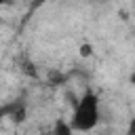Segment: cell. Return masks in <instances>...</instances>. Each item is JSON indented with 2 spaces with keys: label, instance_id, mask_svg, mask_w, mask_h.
<instances>
[{
  "label": "cell",
  "instance_id": "277c9868",
  "mask_svg": "<svg viewBox=\"0 0 135 135\" xmlns=\"http://www.w3.org/2000/svg\"><path fill=\"white\" fill-rule=\"evenodd\" d=\"M80 55H82V57H89V55H91V44H82V46H80Z\"/></svg>",
  "mask_w": 135,
  "mask_h": 135
},
{
  "label": "cell",
  "instance_id": "5b68a950",
  "mask_svg": "<svg viewBox=\"0 0 135 135\" xmlns=\"http://www.w3.org/2000/svg\"><path fill=\"white\" fill-rule=\"evenodd\" d=\"M129 135H135V118H133L131 124H129Z\"/></svg>",
  "mask_w": 135,
  "mask_h": 135
},
{
  "label": "cell",
  "instance_id": "3957f363",
  "mask_svg": "<svg viewBox=\"0 0 135 135\" xmlns=\"http://www.w3.org/2000/svg\"><path fill=\"white\" fill-rule=\"evenodd\" d=\"M51 135H74V129H72V124L68 120L59 118V120H55V127H53Z\"/></svg>",
  "mask_w": 135,
  "mask_h": 135
},
{
  "label": "cell",
  "instance_id": "7a4b0ae2",
  "mask_svg": "<svg viewBox=\"0 0 135 135\" xmlns=\"http://www.w3.org/2000/svg\"><path fill=\"white\" fill-rule=\"evenodd\" d=\"M0 116H6V118H11L15 124H21V122L25 120V116H27V108H25V103H23L21 99L8 101L6 105L0 108Z\"/></svg>",
  "mask_w": 135,
  "mask_h": 135
},
{
  "label": "cell",
  "instance_id": "6da1fadb",
  "mask_svg": "<svg viewBox=\"0 0 135 135\" xmlns=\"http://www.w3.org/2000/svg\"><path fill=\"white\" fill-rule=\"evenodd\" d=\"M70 124L78 133L93 131L99 124V97L93 91H86L74 105V114L70 118Z\"/></svg>",
  "mask_w": 135,
  "mask_h": 135
}]
</instances>
